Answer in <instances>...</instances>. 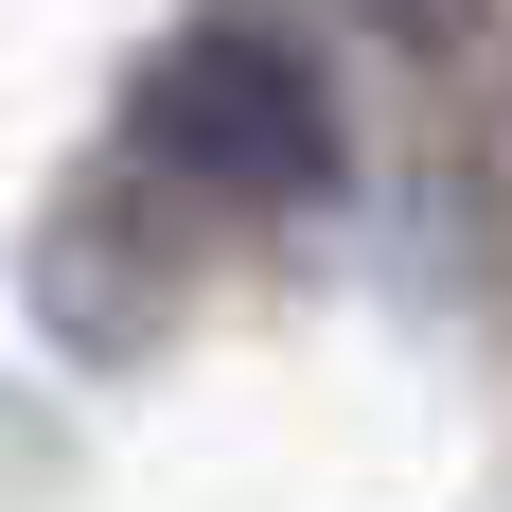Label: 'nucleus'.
Here are the masks:
<instances>
[{"label":"nucleus","mask_w":512,"mask_h":512,"mask_svg":"<svg viewBox=\"0 0 512 512\" xmlns=\"http://www.w3.org/2000/svg\"><path fill=\"white\" fill-rule=\"evenodd\" d=\"M142 159L159 177H195V195H230V212H318L336 195V71H318L283 18H195V36H159V71H142Z\"/></svg>","instance_id":"nucleus-1"},{"label":"nucleus","mask_w":512,"mask_h":512,"mask_svg":"<svg viewBox=\"0 0 512 512\" xmlns=\"http://www.w3.org/2000/svg\"><path fill=\"white\" fill-rule=\"evenodd\" d=\"M354 18H371V36H407V53H460L495 0H354Z\"/></svg>","instance_id":"nucleus-2"}]
</instances>
